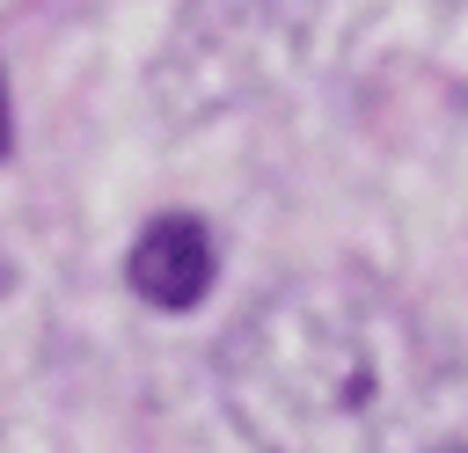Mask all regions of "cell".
<instances>
[{
  "mask_svg": "<svg viewBox=\"0 0 468 453\" xmlns=\"http://www.w3.org/2000/svg\"><path fill=\"white\" fill-rule=\"evenodd\" d=\"M424 395L417 314L358 270L285 278L219 336V402L256 453H395Z\"/></svg>",
  "mask_w": 468,
  "mask_h": 453,
  "instance_id": "6da1fadb",
  "label": "cell"
},
{
  "mask_svg": "<svg viewBox=\"0 0 468 453\" xmlns=\"http://www.w3.org/2000/svg\"><path fill=\"white\" fill-rule=\"evenodd\" d=\"M373 15L380 0H176L154 58V110L168 124H197L329 73Z\"/></svg>",
  "mask_w": 468,
  "mask_h": 453,
  "instance_id": "7a4b0ae2",
  "label": "cell"
},
{
  "mask_svg": "<svg viewBox=\"0 0 468 453\" xmlns=\"http://www.w3.org/2000/svg\"><path fill=\"white\" fill-rule=\"evenodd\" d=\"M124 278H132V292H139L146 307L183 314V307H197V300L212 292V278H219V241H212L205 219H190V212H161V219L139 226Z\"/></svg>",
  "mask_w": 468,
  "mask_h": 453,
  "instance_id": "3957f363",
  "label": "cell"
},
{
  "mask_svg": "<svg viewBox=\"0 0 468 453\" xmlns=\"http://www.w3.org/2000/svg\"><path fill=\"white\" fill-rule=\"evenodd\" d=\"M446 453H468V446H446Z\"/></svg>",
  "mask_w": 468,
  "mask_h": 453,
  "instance_id": "277c9868",
  "label": "cell"
}]
</instances>
